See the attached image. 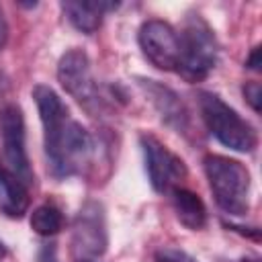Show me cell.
Masks as SVG:
<instances>
[{
  "label": "cell",
  "instance_id": "4",
  "mask_svg": "<svg viewBox=\"0 0 262 262\" xmlns=\"http://www.w3.org/2000/svg\"><path fill=\"white\" fill-rule=\"evenodd\" d=\"M201 117L209 129V133L223 143L225 147L242 154H250L258 145L256 129L235 111L231 108L219 94L201 92L199 94Z\"/></svg>",
  "mask_w": 262,
  "mask_h": 262
},
{
  "label": "cell",
  "instance_id": "9",
  "mask_svg": "<svg viewBox=\"0 0 262 262\" xmlns=\"http://www.w3.org/2000/svg\"><path fill=\"white\" fill-rule=\"evenodd\" d=\"M143 55L164 72H176L180 63V37L178 31L166 20H145L137 33Z\"/></svg>",
  "mask_w": 262,
  "mask_h": 262
},
{
  "label": "cell",
  "instance_id": "10",
  "mask_svg": "<svg viewBox=\"0 0 262 262\" xmlns=\"http://www.w3.org/2000/svg\"><path fill=\"white\" fill-rule=\"evenodd\" d=\"M139 86L145 92V96L149 98V102L154 104V108L160 113L164 123H168L178 133H188L190 115H188L184 102L180 100V96L172 88L162 86L156 80H145V78H139Z\"/></svg>",
  "mask_w": 262,
  "mask_h": 262
},
{
  "label": "cell",
  "instance_id": "14",
  "mask_svg": "<svg viewBox=\"0 0 262 262\" xmlns=\"http://www.w3.org/2000/svg\"><path fill=\"white\" fill-rule=\"evenodd\" d=\"M31 227H33V231L39 233V235H45V237L55 235V233H59L61 227H63V215H61V211H59L55 205H51V203L39 205V207L33 209V213H31Z\"/></svg>",
  "mask_w": 262,
  "mask_h": 262
},
{
  "label": "cell",
  "instance_id": "18",
  "mask_svg": "<svg viewBox=\"0 0 262 262\" xmlns=\"http://www.w3.org/2000/svg\"><path fill=\"white\" fill-rule=\"evenodd\" d=\"M260 47H254L252 49V53H250V57L246 59V68H250V70H254V72H258L260 70Z\"/></svg>",
  "mask_w": 262,
  "mask_h": 262
},
{
  "label": "cell",
  "instance_id": "12",
  "mask_svg": "<svg viewBox=\"0 0 262 262\" xmlns=\"http://www.w3.org/2000/svg\"><path fill=\"white\" fill-rule=\"evenodd\" d=\"M170 199H172V209L176 213V219L186 229L199 231L207 225V207L196 192L184 186H174L170 190Z\"/></svg>",
  "mask_w": 262,
  "mask_h": 262
},
{
  "label": "cell",
  "instance_id": "22",
  "mask_svg": "<svg viewBox=\"0 0 262 262\" xmlns=\"http://www.w3.org/2000/svg\"><path fill=\"white\" fill-rule=\"evenodd\" d=\"M94 262H96V260H94Z\"/></svg>",
  "mask_w": 262,
  "mask_h": 262
},
{
  "label": "cell",
  "instance_id": "7",
  "mask_svg": "<svg viewBox=\"0 0 262 262\" xmlns=\"http://www.w3.org/2000/svg\"><path fill=\"white\" fill-rule=\"evenodd\" d=\"M0 135H2V151L8 170L29 188L35 182V174L31 170L27 156L25 117L18 104H6L0 111Z\"/></svg>",
  "mask_w": 262,
  "mask_h": 262
},
{
  "label": "cell",
  "instance_id": "15",
  "mask_svg": "<svg viewBox=\"0 0 262 262\" xmlns=\"http://www.w3.org/2000/svg\"><path fill=\"white\" fill-rule=\"evenodd\" d=\"M156 262H196L192 256H188L184 250L178 248H162L156 254Z\"/></svg>",
  "mask_w": 262,
  "mask_h": 262
},
{
  "label": "cell",
  "instance_id": "3",
  "mask_svg": "<svg viewBox=\"0 0 262 262\" xmlns=\"http://www.w3.org/2000/svg\"><path fill=\"white\" fill-rule=\"evenodd\" d=\"M180 37V63L178 74L186 82L205 80L217 66L219 59V43L215 39L213 29L201 14H188Z\"/></svg>",
  "mask_w": 262,
  "mask_h": 262
},
{
  "label": "cell",
  "instance_id": "2",
  "mask_svg": "<svg viewBox=\"0 0 262 262\" xmlns=\"http://www.w3.org/2000/svg\"><path fill=\"white\" fill-rule=\"evenodd\" d=\"M205 176L209 180L213 199L227 215L242 217L250 209V172L248 168L227 156L211 154L203 160Z\"/></svg>",
  "mask_w": 262,
  "mask_h": 262
},
{
  "label": "cell",
  "instance_id": "13",
  "mask_svg": "<svg viewBox=\"0 0 262 262\" xmlns=\"http://www.w3.org/2000/svg\"><path fill=\"white\" fill-rule=\"evenodd\" d=\"M29 209L27 186L4 166H0V213L12 219H20Z\"/></svg>",
  "mask_w": 262,
  "mask_h": 262
},
{
  "label": "cell",
  "instance_id": "20",
  "mask_svg": "<svg viewBox=\"0 0 262 262\" xmlns=\"http://www.w3.org/2000/svg\"><path fill=\"white\" fill-rule=\"evenodd\" d=\"M4 256H6V246H4V242L0 239V262L4 260Z\"/></svg>",
  "mask_w": 262,
  "mask_h": 262
},
{
  "label": "cell",
  "instance_id": "1",
  "mask_svg": "<svg viewBox=\"0 0 262 262\" xmlns=\"http://www.w3.org/2000/svg\"><path fill=\"white\" fill-rule=\"evenodd\" d=\"M33 98L43 123V143L51 176L61 180L82 174L94 154L92 135L82 123L72 119L70 108L53 88L39 84L33 88Z\"/></svg>",
  "mask_w": 262,
  "mask_h": 262
},
{
  "label": "cell",
  "instance_id": "19",
  "mask_svg": "<svg viewBox=\"0 0 262 262\" xmlns=\"http://www.w3.org/2000/svg\"><path fill=\"white\" fill-rule=\"evenodd\" d=\"M6 41H8V23H6L4 12L0 8V49L6 45Z\"/></svg>",
  "mask_w": 262,
  "mask_h": 262
},
{
  "label": "cell",
  "instance_id": "11",
  "mask_svg": "<svg viewBox=\"0 0 262 262\" xmlns=\"http://www.w3.org/2000/svg\"><path fill=\"white\" fill-rule=\"evenodd\" d=\"M59 6L63 16L70 20V25L86 35L96 33L102 25L104 14L119 8L117 2H104V0H66Z\"/></svg>",
  "mask_w": 262,
  "mask_h": 262
},
{
  "label": "cell",
  "instance_id": "5",
  "mask_svg": "<svg viewBox=\"0 0 262 262\" xmlns=\"http://www.w3.org/2000/svg\"><path fill=\"white\" fill-rule=\"evenodd\" d=\"M57 80L61 88L90 115H98L102 108V98L98 84L92 76L90 57L82 49H68L57 63Z\"/></svg>",
  "mask_w": 262,
  "mask_h": 262
},
{
  "label": "cell",
  "instance_id": "8",
  "mask_svg": "<svg viewBox=\"0 0 262 262\" xmlns=\"http://www.w3.org/2000/svg\"><path fill=\"white\" fill-rule=\"evenodd\" d=\"M139 143L145 160L147 180L156 192H170L174 186H178V182L188 176L186 164L174 151H170L158 137L143 133L139 137Z\"/></svg>",
  "mask_w": 262,
  "mask_h": 262
},
{
  "label": "cell",
  "instance_id": "16",
  "mask_svg": "<svg viewBox=\"0 0 262 262\" xmlns=\"http://www.w3.org/2000/svg\"><path fill=\"white\" fill-rule=\"evenodd\" d=\"M248 104L252 106L254 113H260V102H262V86L260 82H248L244 88H242Z\"/></svg>",
  "mask_w": 262,
  "mask_h": 262
},
{
  "label": "cell",
  "instance_id": "17",
  "mask_svg": "<svg viewBox=\"0 0 262 262\" xmlns=\"http://www.w3.org/2000/svg\"><path fill=\"white\" fill-rule=\"evenodd\" d=\"M39 262H57L55 256V244H45L39 252Z\"/></svg>",
  "mask_w": 262,
  "mask_h": 262
},
{
  "label": "cell",
  "instance_id": "21",
  "mask_svg": "<svg viewBox=\"0 0 262 262\" xmlns=\"http://www.w3.org/2000/svg\"><path fill=\"white\" fill-rule=\"evenodd\" d=\"M4 90V80H2V76H0V92Z\"/></svg>",
  "mask_w": 262,
  "mask_h": 262
},
{
  "label": "cell",
  "instance_id": "6",
  "mask_svg": "<svg viewBox=\"0 0 262 262\" xmlns=\"http://www.w3.org/2000/svg\"><path fill=\"white\" fill-rule=\"evenodd\" d=\"M108 246L104 207L98 201H88L76 215L72 231V252L78 262L98 260Z\"/></svg>",
  "mask_w": 262,
  "mask_h": 262
}]
</instances>
